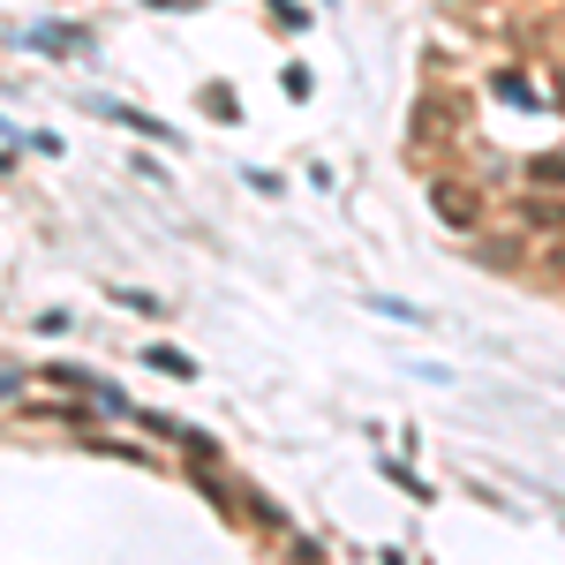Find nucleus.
<instances>
[{
    "instance_id": "nucleus-4",
    "label": "nucleus",
    "mask_w": 565,
    "mask_h": 565,
    "mask_svg": "<svg viewBox=\"0 0 565 565\" xmlns=\"http://www.w3.org/2000/svg\"><path fill=\"white\" fill-rule=\"evenodd\" d=\"M114 302H129V309H143V317H167V309L151 302V295H136V287H114Z\"/></svg>"
},
{
    "instance_id": "nucleus-5",
    "label": "nucleus",
    "mask_w": 565,
    "mask_h": 565,
    "mask_svg": "<svg viewBox=\"0 0 565 565\" xmlns=\"http://www.w3.org/2000/svg\"><path fill=\"white\" fill-rule=\"evenodd\" d=\"M535 181H565V159H535Z\"/></svg>"
},
{
    "instance_id": "nucleus-3",
    "label": "nucleus",
    "mask_w": 565,
    "mask_h": 565,
    "mask_svg": "<svg viewBox=\"0 0 565 565\" xmlns=\"http://www.w3.org/2000/svg\"><path fill=\"white\" fill-rule=\"evenodd\" d=\"M143 362H151V370H167V377H196V362L174 354V348H143Z\"/></svg>"
},
{
    "instance_id": "nucleus-2",
    "label": "nucleus",
    "mask_w": 565,
    "mask_h": 565,
    "mask_svg": "<svg viewBox=\"0 0 565 565\" xmlns=\"http://www.w3.org/2000/svg\"><path fill=\"white\" fill-rule=\"evenodd\" d=\"M437 212L452 218V226H468V218H476V196H468V189H437Z\"/></svg>"
},
{
    "instance_id": "nucleus-1",
    "label": "nucleus",
    "mask_w": 565,
    "mask_h": 565,
    "mask_svg": "<svg viewBox=\"0 0 565 565\" xmlns=\"http://www.w3.org/2000/svg\"><path fill=\"white\" fill-rule=\"evenodd\" d=\"M98 114H106V121H121V129H136V136H159V143H167V121H151V114H136V106H121V98H98Z\"/></svg>"
}]
</instances>
